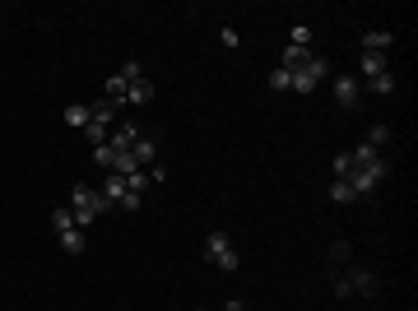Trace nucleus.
Here are the masks:
<instances>
[{
  "label": "nucleus",
  "instance_id": "20",
  "mask_svg": "<svg viewBox=\"0 0 418 311\" xmlns=\"http://www.w3.org/2000/svg\"><path fill=\"white\" fill-rule=\"evenodd\" d=\"M270 89H275V93H288V89H293V79H288V70H270Z\"/></svg>",
  "mask_w": 418,
  "mask_h": 311
},
{
  "label": "nucleus",
  "instance_id": "21",
  "mask_svg": "<svg viewBox=\"0 0 418 311\" xmlns=\"http://www.w3.org/2000/svg\"><path fill=\"white\" fill-rule=\"evenodd\" d=\"M349 158H353V163H376V158H381V154H376L372 145H358V149H353Z\"/></svg>",
  "mask_w": 418,
  "mask_h": 311
},
{
  "label": "nucleus",
  "instance_id": "26",
  "mask_svg": "<svg viewBox=\"0 0 418 311\" xmlns=\"http://www.w3.org/2000/svg\"><path fill=\"white\" fill-rule=\"evenodd\" d=\"M223 311H246V302H237V298H232V302H223Z\"/></svg>",
  "mask_w": 418,
  "mask_h": 311
},
{
  "label": "nucleus",
  "instance_id": "24",
  "mask_svg": "<svg viewBox=\"0 0 418 311\" xmlns=\"http://www.w3.org/2000/svg\"><path fill=\"white\" fill-rule=\"evenodd\" d=\"M335 298H353V288H349V279H344V274H335Z\"/></svg>",
  "mask_w": 418,
  "mask_h": 311
},
{
  "label": "nucleus",
  "instance_id": "25",
  "mask_svg": "<svg viewBox=\"0 0 418 311\" xmlns=\"http://www.w3.org/2000/svg\"><path fill=\"white\" fill-rule=\"evenodd\" d=\"M330 260L340 265V260H349V242H335V251H330Z\"/></svg>",
  "mask_w": 418,
  "mask_h": 311
},
{
  "label": "nucleus",
  "instance_id": "10",
  "mask_svg": "<svg viewBox=\"0 0 418 311\" xmlns=\"http://www.w3.org/2000/svg\"><path fill=\"white\" fill-rule=\"evenodd\" d=\"M358 70H363L367 79H376V75H386L390 66H386V56H381V51H363V56H358Z\"/></svg>",
  "mask_w": 418,
  "mask_h": 311
},
{
  "label": "nucleus",
  "instance_id": "12",
  "mask_svg": "<svg viewBox=\"0 0 418 311\" xmlns=\"http://www.w3.org/2000/svg\"><path fill=\"white\" fill-rule=\"evenodd\" d=\"M88 121H98V126H107V130H112V121H117V107H112L107 98H98L93 107H88Z\"/></svg>",
  "mask_w": 418,
  "mask_h": 311
},
{
  "label": "nucleus",
  "instance_id": "1",
  "mask_svg": "<svg viewBox=\"0 0 418 311\" xmlns=\"http://www.w3.org/2000/svg\"><path fill=\"white\" fill-rule=\"evenodd\" d=\"M107 209H112V200L102 195V190L84 186V181L70 190V214H75V228H79V233H84V228H93V223H98V214H107Z\"/></svg>",
  "mask_w": 418,
  "mask_h": 311
},
{
  "label": "nucleus",
  "instance_id": "7",
  "mask_svg": "<svg viewBox=\"0 0 418 311\" xmlns=\"http://www.w3.org/2000/svg\"><path fill=\"white\" fill-rule=\"evenodd\" d=\"M307 61H311V51H302V47H284L279 51V70H288V75H297Z\"/></svg>",
  "mask_w": 418,
  "mask_h": 311
},
{
  "label": "nucleus",
  "instance_id": "18",
  "mask_svg": "<svg viewBox=\"0 0 418 311\" xmlns=\"http://www.w3.org/2000/svg\"><path fill=\"white\" fill-rule=\"evenodd\" d=\"M52 228H56V233H66V228H75V214H70V205L52 209Z\"/></svg>",
  "mask_w": 418,
  "mask_h": 311
},
{
  "label": "nucleus",
  "instance_id": "22",
  "mask_svg": "<svg viewBox=\"0 0 418 311\" xmlns=\"http://www.w3.org/2000/svg\"><path fill=\"white\" fill-rule=\"evenodd\" d=\"M386 140H390V130H386V126H372V130H367V145H372V149H381Z\"/></svg>",
  "mask_w": 418,
  "mask_h": 311
},
{
  "label": "nucleus",
  "instance_id": "11",
  "mask_svg": "<svg viewBox=\"0 0 418 311\" xmlns=\"http://www.w3.org/2000/svg\"><path fill=\"white\" fill-rule=\"evenodd\" d=\"M102 195H107L112 205H121L126 195H131V186H126V177H117V172H107V181H102Z\"/></svg>",
  "mask_w": 418,
  "mask_h": 311
},
{
  "label": "nucleus",
  "instance_id": "5",
  "mask_svg": "<svg viewBox=\"0 0 418 311\" xmlns=\"http://www.w3.org/2000/svg\"><path fill=\"white\" fill-rule=\"evenodd\" d=\"M344 279H349L353 298H358V293H363V298H372V293L381 288V283H376V274H372V269H349V274H344Z\"/></svg>",
  "mask_w": 418,
  "mask_h": 311
},
{
  "label": "nucleus",
  "instance_id": "15",
  "mask_svg": "<svg viewBox=\"0 0 418 311\" xmlns=\"http://www.w3.org/2000/svg\"><path fill=\"white\" fill-rule=\"evenodd\" d=\"M330 200H335V205H353L358 195H353V186H349V181H340V177H335V181H330Z\"/></svg>",
  "mask_w": 418,
  "mask_h": 311
},
{
  "label": "nucleus",
  "instance_id": "6",
  "mask_svg": "<svg viewBox=\"0 0 418 311\" xmlns=\"http://www.w3.org/2000/svg\"><path fill=\"white\" fill-rule=\"evenodd\" d=\"M131 158H135V167H140V172H144V167H149V163H154V158H158V145H154V140H149V135H140V140H135V145H131Z\"/></svg>",
  "mask_w": 418,
  "mask_h": 311
},
{
  "label": "nucleus",
  "instance_id": "14",
  "mask_svg": "<svg viewBox=\"0 0 418 311\" xmlns=\"http://www.w3.org/2000/svg\"><path fill=\"white\" fill-rule=\"evenodd\" d=\"M311 42H316V33H311L307 23H293V28H288V47H302V51H311Z\"/></svg>",
  "mask_w": 418,
  "mask_h": 311
},
{
  "label": "nucleus",
  "instance_id": "3",
  "mask_svg": "<svg viewBox=\"0 0 418 311\" xmlns=\"http://www.w3.org/2000/svg\"><path fill=\"white\" fill-rule=\"evenodd\" d=\"M326 75H330V61H326L321 51H311V61H307L302 70H297V75H288V79H293V89H297V93H311Z\"/></svg>",
  "mask_w": 418,
  "mask_h": 311
},
{
  "label": "nucleus",
  "instance_id": "13",
  "mask_svg": "<svg viewBox=\"0 0 418 311\" xmlns=\"http://www.w3.org/2000/svg\"><path fill=\"white\" fill-rule=\"evenodd\" d=\"M61 237V251H66V256H84V233H79V228H66V233H56Z\"/></svg>",
  "mask_w": 418,
  "mask_h": 311
},
{
  "label": "nucleus",
  "instance_id": "9",
  "mask_svg": "<svg viewBox=\"0 0 418 311\" xmlns=\"http://www.w3.org/2000/svg\"><path fill=\"white\" fill-rule=\"evenodd\" d=\"M144 102H154V84H149V79H135L131 89H126V107H144Z\"/></svg>",
  "mask_w": 418,
  "mask_h": 311
},
{
  "label": "nucleus",
  "instance_id": "8",
  "mask_svg": "<svg viewBox=\"0 0 418 311\" xmlns=\"http://www.w3.org/2000/svg\"><path fill=\"white\" fill-rule=\"evenodd\" d=\"M395 47V33H386V28H372V33H363V51H390Z\"/></svg>",
  "mask_w": 418,
  "mask_h": 311
},
{
  "label": "nucleus",
  "instance_id": "19",
  "mask_svg": "<svg viewBox=\"0 0 418 311\" xmlns=\"http://www.w3.org/2000/svg\"><path fill=\"white\" fill-rule=\"evenodd\" d=\"M372 93H376V98L395 93V75H390V70H386V75H376V79H372Z\"/></svg>",
  "mask_w": 418,
  "mask_h": 311
},
{
  "label": "nucleus",
  "instance_id": "2",
  "mask_svg": "<svg viewBox=\"0 0 418 311\" xmlns=\"http://www.w3.org/2000/svg\"><path fill=\"white\" fill-rule=\"evenodd\" d=\"M205 260H209V265H219L223 274H232V269L242 265V256H237L232 237H223V233H209V237H205Z\"/></svg>",
  "mask_w": 418,
  "mask_h": 311
},
{
  "label": "nucleus",
  "instance_id": "23",
  "mask_svg": "<svg viewBox=\"0 0 418 311\" xmlns=\"http://www.w3.org/2000/svg\"><path fill=\"white\" fill-rule=\"evenodd\" d=\"M349 172H353V158H349V154H340V158H335V177L344 181V177H349Z\"/></svg>",
  "mask_w": 418,
  "mask_h": 311
},
{
  "label": "nucleus",
  "instance_id": "4",
  "mask_svg": "<svg viewBox=\"0 0 418 311\" xmlns=\"http://www.w3.org/2000/svg\"><path fill=\"white\" fill-rule=\"evenodd\" d=\"M358 93H363V84H358L353 75H340V79H335V102H340L344 111L358 107Z\"/></svg>",
  "mask_w": 418,
  "mask_h": 311
},
{
  "label": "nucleus",
  "instance_id": "17",
  "mask_svg": "<svg viewBox=\"0 0 418 311\" xmlns=\"http://www.w3.org/2000/svg\"><path fill=\"white\" fill-rule=\"evenodd\" d=\"M66 126H79V130L88 126V107H84V102H70V107H66Z\"/></svg>",
  "mask_w": 418,
  "mask_h": 311
},
{
  "label": "nucleus",
  "instance_id": "16",
  "mask_svg": "<svg viewBox=\"0 0 418 311\" xmlns=\"http://www.w3.org/2000/svg\"><path fill=\"white\" fill-rule=\"evenodd\" d=\"M84 140L98 149V145H107V140H112V130H107V126H98V121H88V126H84Z\"/></svg>",
  "mask_w": 418,
  "mask_h": 311
}]
</instances>
